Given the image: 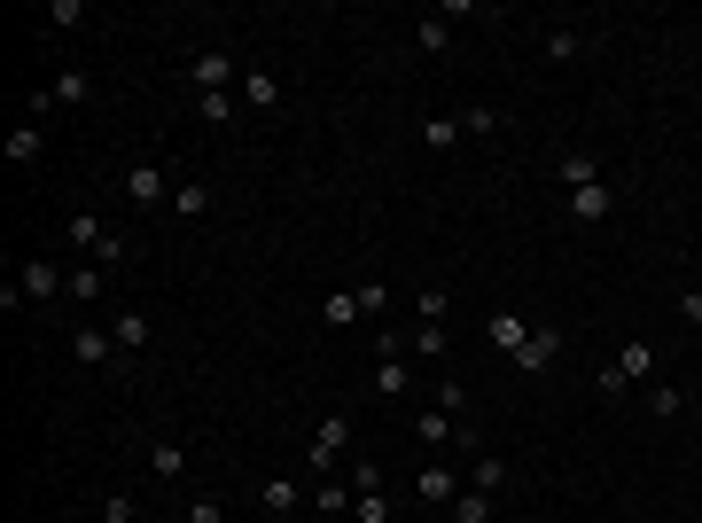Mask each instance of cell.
Listing matches in <instances>:
<instances>
[{
    "instance_id": "28",
    "label": "cell",
    "mask_w": 702,
    "mask_h": 523,
    "mask_svg": "<svg viewBox=\"0 0 702 523\" xmlns=\"http://www.w3.org/2000/svg\"><path fill=\"white\" fill-rule=\"evenodd\" d=\"M211 211V188L204 181H180V188H172V219H204Z\"/></svg>"
},
{
    "instance_id": "6",
    "label": "cell",
    "mask_w": 702,
    "mask_h": 523,
    "mask_svg": "<svg viewBox=\"0 0 702 523\" xmlns=\"http://www.w3.org/2000/svg\"><path fill=\"white\" fill-rule=\"evenodd\" d=\"M17 282H24V297H32V305H55V297H63V282H70V266H55V258H24Z\"/></svg>"
},
{
    "instance_id": "20",
    "label": "cell",
    "mask_w": 702,
    "mask_h": 523,
    "mask_svg": "<svg viewBox=\"0 0 702 523\" xmlns=\"http://www.w3.org/2000/svg\"><path fill=\"white\" fill-rule=\"evenodd\" d=\"M446 344H453V336H446V320H414L406 352H414V360H446Z\"/></svg>"
},
{
    "instance_id": "26",
    "label": "cell",
    "mask_w": 702,
    "mask_h": 523,
    "mask_svg": "<svg viewBox=\"0 0 702 523\" xmlns=\"http://www.w3.org/2000/svg\"><path fill=\"white\" fill-rule=\"evenodd\" d=\"M414 47H421V55H446V47H453V17H421V24H414Z\"/></svg>"
},
{
    "instance_id": "27",
    "label": "cell",
    "mask_w": 702,
    "mask_h": 523,
    "mask_svg": "<svg viewBox=\"0 0 702 523\" xmlns=\"http://www.w3.org/2000/svg\"><path fill=\"white\" fill-rule=\"evenodd\" d=\"M102 290H110V274H95V266H70V282H63V297H70V305H95Z\"/></svg>"
},
{
    "instance_id": "8",
    "label": "cell",
    "mask_w": 702,
    "mask_h": 523,
    "mask_svg": "<svg viewBox=\"0 0 702 523\" xmlns=\"http://www.w3.org/2000/svg\"><path fill=\"white\" fill-rule=\"evenodd\" d=\"M421 391V375H414V352H391V360H375V399H414Z\"/></svg>"
},
{
    "instance_id": "36",
    "label": "cell",
    "mask_w": 702,
    "mask_h": 523,
    "mask_svg": "<svg viewBox=\"0 0 702 523\" xmlns=\"http://www.w3.org/2000/svg\"><path fill=\"white\" fill-rule=\"evenodd\" d=\"M141 508H133V492H102V523H133Z\"/></svg>"
},
{
    "instance_id": "21",
    "label": "cell",
    "mask_w": 702,
    "mask_h": 523,
    "mask_svg": "<svg viewBox=\"0 0 702 523\" xmlns=\"http://www.w3.org/2000/svg\"><path fill=\"white\" fill-rule=\"evenodd\" d=\"M539 47H547V63H578L593 40H585V32H570V24H555V32H539Z\"/></svg>"
},
{
    "instance_id": "5",
    "label": "cell",
    "mask_w": 702,
    "mask_h": 523,
    "mask_svg": "<svg viewBox=\"0 0 702 523\" xmlns=\"http://www.w3.org/2000/svg\"><path fill=\"white\" fill-rule=\"evenodd\" d=\"M188 78H196V95H227V86H242V63H234L227 47H204V55L188 63Z\"/></svg>"
},
{
    "instance_id": "14",
    "label": "cell",
    "mask_w": 702,
    "mask_h": 523,
    "mask_svg": "<svg viewBox=\"0 0 702 523\" xmlns=\"http://www.w3.org/2000/svg\"><path fill=\"white\" fill-rule=\"evenodd\" d=\"M640 406H648L656 422H679V414H687V391H679L671 375H656V383H640Z\"/></svg>"
},
{
    "instance_id": "22",
    "label": "cell",
    "mask_w": 702,
    "mask_h": 523,
    "mask_svg": "<svg viewBox=\"0 0 702 523\" xmlns=\"http://www.w3.org/2000/svg\"><path fill=\"white\" fill-rule=\"evenodd\" d=\"M63 235H70V250H102V242H110V227H102L95 211H70V219H63Z\"/></svg>"
},
{
    "instance_id": "19",
    "label": "cell",
    "mask_w": 702,
    "mask_h": 523,
    "mask_svg": "<svg viewBox=\"0 0 702 523\" xmlns=\"http://www.w3.org/2000/svg\"><path fill=\"white\" fill-rule=\"evenodd\" d=\"M617 368H625V383H656V344H648V336H633L625 352H617Z\"/></svg>"
},
{
    "instance_id": "24",
    "label": "cell",
    "mask_w": 702,
    "mask_h": 523,
    "mask_svg": "<svg viewBox=\"0 0 702 523\" xmlns=\"http://www.w3.org/2000/svg\"><path fill=\"white\" fill-rule=\"evenodd\" d=\"M110 336H118V352H141V344H149V313H141V305H125V313L110 320Z\"/></svg>"
},
{
    "instance_id": "30",
    "label": "cell",
    "mask_w": 702,
    "mask_h": 523,
    "mask_svg": "<svg viewBox=\"0 0 702 523\" xmlns=\"http://www.w3.org/2000/svg\"><path fill=\"white\" fill-rule=\"evenodd\" d=\"M429 399H437V406H446L453 422H469V383H461V375H446V383H437Z\"/></svg>"
},
{
    "instance_id": "1",
    "label": "cell",
    "mask_w": 702,
    "mask_h": 523,
    "mask_svg": "<svg viewBox=\"0 0 702 523\" xmlns=\"http://www.w3.org/2000/svg\"><path fill=\"white\" fill-rule=\"evenodd\" d=\"M336 461H351V414H328V422H312V438H305V469L336 477Z\"/></svg>"
},
{
    "instance_id": "12",
    "label": "cell",
    "mask_w": 702,
    "mask_h": 523,
    "mask_svg": "<svg viewBox=\"0 0 702 523\" xmlns=\"http://www.w3.org/2000/svg\"><path fill=\"white\" fill-rule=\"evenodd\" d=\"M608 211H617V188H608V181H593V188H570V219H578V227H601Z\"/></svg>"
},
{
    "instance_id": "41",
    "label": "cell",
    "mask_w": 702,
    "mask_h": 523,
    "mask_svg": "<svg viewBox=\"0 0 702 523\" xmlns=\"http://www.w3.org/2000/svg\"><path fill=\"white\" fill-rule=\"evenodd\" d=\"M679 320H694V328H702V290H679Z\"/></svg>"
},
{
    "instance_id": "33",
    "label": "cell",
    "mask_w": 702,
    "mask_h": 523,
    "mask_svg": "<svg viewBox=\"0 0 702 523\" xmlns=\"http://www.w3.org/2000/svg\"><path fill=\"white\" fill-rule=\"evenodd\" d=\"M593 391H601V399H625L633 383H625V368H617V360H608V368H593Z\"/></svg>"
},
{
    "instance_id": "18",
    "label": "cell",
    "mask_w": 702,
    "mask_h": 523,
    "mask_svg": "<svg viewBox=\"0 0 702 523\" xmlns=\"http://www.w3.org/2000/svg\"><path fill=\"white\" fill-rule=\"evenodd\" d=\"M555 172H562V188H593V181H601V156H593V149H562Z\"/></svg>"
},
{
    "instance_id": "37",
    "label": "cell",
    "mask_w": 702,
    "mask_h": 523,
    "mask_svg": "<svg viewBox=\"0 0 702 523\" xmlns=\"http://www.w3.org/2000/svg\"><path fill=\"white\" fill-rule=\"evenodd\" d=\"M47 24L70 32V24H86V9H78V0H47Z\"/></svg>"
},
{
    "instance_id": "2",
    "label": "cell",
    "mask_w": 702,
    "mask_h": 523,
    "mask_svg": "<svg viewBox=\"0 0 702 523\" xmlns=\"http://www.w3.org/2000/svg\"><path fill=\"white\" fill-rule=\"evenodd\" d=\"M172 188H180V181H164V164H125V204L133 211H172Z\"/></svg>"
},
{
    "instance_id": "13",
    "label": "cell",
    "mask_w": 702,
    "mask_h": 523,
    "mask_svg": "<svg viewBox=\"0 0 702 523\" xmlns=\"http://www.w3.org/2000/svg\"><path fill=\"white\" fill-rule=\"evenodd\" d=\"M257 508H266V515H297L305 508V484L297 477H257Z\"/></svg>"
},
{
    "instance_id": "32",
    "label": "cell",
    "mask_w": 702,
    "mask_h": 523,
    "mask_svg": "<svg viewBox=\"0 0 702 523\" xmlns=\"http://www.w3.org/2000/svg\"><path fill=\"white\" fill-rule=\"evenodd\" d=\"M196 102H204V126H234V110H242L234 95H196Z\"/></svg>"
},
{
    "instance_id": "4",
    "label": "cell",
    "mask_w": 702,
    "mask_h": 523,
    "mask_svg": "<svg viewBox=\"0 0 702 523\" xmlns=\"http://www.w3.org/2000/svg\"><path fill=\"white\" fill-rule=\"evenodd\" d=\"M555 360H562V328L531 320V336H523V352H515V375H555Z\"/></svg>"
},
{
    "instance_id": "31",
    "label": "cell",
    "mask_w": 702,
    "mask_h": 523,
    "mask_svg": "<svg viewBox=\"0 0 702 523\" xmlns=\"http://www.w3.org/2000/svg\"><path fill=\"white\" fill-rule=\"evenodd\" d=\"M421 141H429V149H453V141H461V118H421Z\"/></svg>"
},
{
    "instance_id": "25",
    "label": "cell",
    "mask_w": 702,
    "mask_h": 523,
    "mask_svg": "<svg viewBox=\"0 0 702 523\" xmlns=\"http://www.w3.org/2000/svg\"><path fill=\"white\" fill-rule=\"evenodd\" d=\"M469 484L500 500V492H507V461H492V454H469Z\"/></svg>"
},
{
    "instance_id": "23",
    "label": "cell",
    "mask_w": 702,
    "mask_h": 523,
    "mask_svg": "<svg viewBox=\"0 0 702 523\" xmlns=\"http://www.w3.org/2000/svg\"><path fill=\"white\" fill-rule=\"evenodd\" d=\"M320 320H328V328H351V320H368V305H360V290H328V305H320Z\"/></svg>"
},
{
    "instance_id": "7",
    "label": "cell",
    "mask_w": 702,
    "mask_h": 523,
    "mask_svg": "<svg viewBox=\"0 0 702 523\" xmlns=\"http://www.w3.org/2000/svg\"><path fill=\"white\" fill-rule=\"evenodd\" d=\"M414 500H421V508H453V500H461V477H453L446 461H421V469H414Z\"/></svg>"
},
{
    "instance_id": "15",
    "label": "cell",
    "mask_w": 702,
    "mask_h": 523,
    "mask_svg": "<svg viewBox=\"0 0 702 523\" xmlns=\"http://www.w3.org/2000/svg\"><path fill=\"white\" fill-rule=\"evenodd\" d=\"M149 477H156V484H180V477H188V446H180V438H156V446H149Z\"/></svg>"
},
{
    "instance_id": "10",
    "label": "cell",
    "mask_w": 702,
    "mask_h": 523,
    "mask_svg": "<svg viewBox=\"0 0 702 523\" xmlns=\"http://www.w3.org/2000/svg\"><path fill=\"white\" fill-rule=\"evenodd\" d=\"M523 336H531V320H523V313H507V305L484 320V344H492L500 360H515V352H523Z\"/></svg>"
},
{
    "instance_id": "40",
    "label": "cell",
    "mask_w": 702,
    "mask_h": 523,
    "mask_svg": "<svg viewBox=\"0 0 702 523\" xmlns=\"http://www.w3.org/2000/svg\"><path fill=\"white\" fill-rule=\"evenodd\" d=\"M188 523H227V508H219V500L204 492V500H188Z\"/></svg>"
},
{
    "instance_id": "9",
    "label": "cell",
    "mask_w": 702,
    "mask_h": 523,
    "mask_svg": "<svg viewBox=\"0 0 702 523\" xmlns=\"http://www.w3.org/2000/svg\"><path fill=\"white\" fill-rule=\"evenodd\" d=\"M70 352H78V368H110V360H118V336L95 328V320H78V328H70Z\"/></svg>"
},
{
    "instance_id": "34",
    "label": "cell",
    "mask_w": 702,
    "mask_h": 523,
    "mask_svg": "<svg viewBox=\"0 0 702 523\" xmlns=\"http://www.w3.org/2000/svg\"><path fill=\"white\" fill-rule=\"evenodd\" d=\"M343 469H351V477H343L351 492H383V469H375V461H343Z\"/></svg>"
},
{
    "instance_id": "35",
    "label": "cell",
    "mask_w": 702,
    "mask_h": 523,
    "mask_svg": "<svg viewBox=\"0 0 702 523\" xmlns=\"http://www.w3.org/2000/svg\"><path fill=\"white\" fill-rule=\"evenodd\" d=\"M351 523H391V500H383V492H360V508H351Z\"/></svg>"
},
{
    "instance_id": "17",
    "label": "cell",
    "mask_w": 702,
    "mask_h": 523,
    "mask_svg": "<svg viewBox=\"0 0 702 523\" xmlns=\"http://www.w3.org/2000/svg\"><path fill=\"white\" fill-rule=\"evenodd\" d=\"M312 508H320V515L336 523V515H351V508H360V492H351L343 477H320V484H312Z\"/></svg>"
},
{
    "instance_id": "16",
    "label": "cell",
    "mask_w": 702,
    "mask_h": 523,
    "mask_svg": "<svg viewBox=\"0 0 702 523\" xmlns=\"http://www.w3.org/2000/svg\"><path fill=\"white\" fill-rule=\"evenodd\" d=\"M0 156H9V164H40V156H47V133H40V126H9Z\"/></svg>"
},
{
    "instance_id": "29",
    "label": "cell",
    "mask_w": 702,
    "mask_h": 523,
    "mask_svg": "<svg viewBox=\"0 0 702 523\" xmlns=\"http://www.w3.org/2000/svg\"><path fill=\"white\" fill-rule=\"evenodd\" d=\"M453 523H492V492L461 484V500H453Z\"/></svg>"
},
{
    "instance_id": "39",
    "label": "cell",
    "mask_w": 702,
    "mask_h": 523,
    "mask_svg": "<svg viewBox=\"0 0 702 523\" xmlns=\"http://www.w3.org/2000/svg\"><path fill=\"white\" fill-rule=\"evenodd\" d=\"M461 133H476V141L500 133V110H461Z\"/></svg>"
},
{
    "instance_id": "3",
    "label": "cell",
    "mask_w": 702,
    "mask_h": 523,
    "mask_svg": "<svg viewBox=\"0 0 702 523\" xmlns=\"http://www.w3.org/2000/svg\"><path fill=\"white\" fill-rule=\"evenodd\" d=\"M86 102H95V78H86V70H55L32 95V110H86Z\"/></svg>"
},
{
    "instance_id": "11",
    "label": "cell",
    "mask_w": 702,
    "mask_h": 523,
    "mask_svg": "<svg viewBox=\"0 0 702 523\" xmlns=\"http://www.w3.org/2000/svg\"><path fill=\"white\" fill-rule=\"evenodd\" d=\"M234 102H242V110H257V118H266V110H282V78H274V70H242Z\"/></svg>"
},
{
    "instance_id": "38",
    "label": "cell",
    "mask_w": 702,
    "mask_h": 523,
    "mask_svg": "<svg viewBox=\"0 0 702 523\" xmlns=\"http://www.w3.org/2000/svg\"><path fill=\"white\" fill-rule=\"evenodd\" d=\"M414 320H446V290H437V282L414 297Z\"/></svg>"
}]
</instances>
